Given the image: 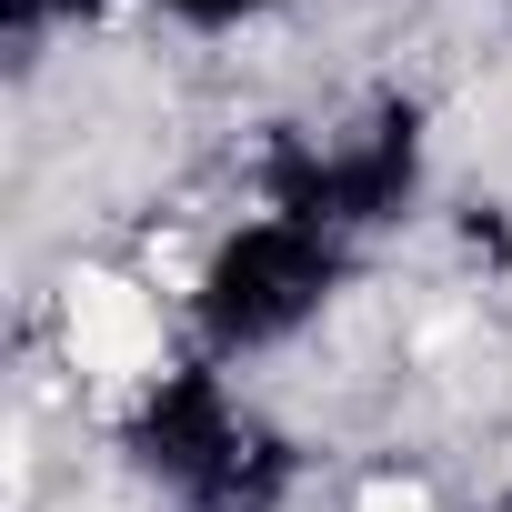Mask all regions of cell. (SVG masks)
<instances>
[{"mask_svg":"<svg viewBox=\"0 0 512 512\" xmlns=\"http://www.w3.org/2000/svg\"><path fill=\"white\" fill-rule=\"evenodd\" d=\"M121 452L181 502V512H282L292 502V442L262 432L221 362H171L131 392V422H121Z\"/></svg>","mask_w":512,"mask_h":512,"instance_id":"cell-1","label":"cell"},{"mask_svg":"<svg viewBox=\"0 0 512 512\" xmlns=\"http://www.w3.org/2000/svg\"><path fill=\"white\" fill-rule=\"evenodd\" d=\"M412 201H422V111H412V101H382V111L352 121L342 141L282 151V171H272V211L322 221V231H342V241L402 221Z\"/></svg>","mask_w":512,"mask_h":512,"instance_id":"cell-3","label":"cell"},{"mask_svg":"<svg viewBox=\"0 0 512 512\" xmlns=\"http://www.w3.org/2000/svg\"><path fill=\"white\" fill-rule=\"evenodd\" d=\"M151 11H171L181 31H241V21H262L272 0H151Z\"/></svg>","mask_w":512,"mask_h":512,"instance_id":"cell-4","label":"cell"},{"mask_svg":"<svg viewBox=\"0 0 512 512\" xmlns=\"http://www.w3.org/2000/svg\"><path fill=\"white\" fill-rule=\"evenodd\" d=\"M352 272V241L292 211H251L241 231L211 241V262L191 282V322H201V362H251V352H282L292 332H312L332 312Z\"/></svg>","mask_w":512,"mask_h":512,"instance_id":"cell-2","label":"cell"}]
</instances>
